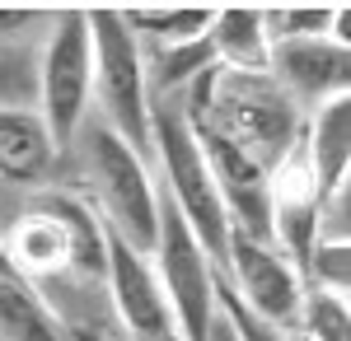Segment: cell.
<instances>
[{"mask_svg": "<svg viewBox=\"0 0 351 341\" xmlns=\"http://www.w3.org/2000/svg\"><path fill=\"white\" fill-rule=\"evenodd\" d=\"M286 341H304V337H286Z\"/></svg>", "mask_w": 351, "mask_h": 341, "instance_id": "19", "label": "cell"}, {"mask_svg": "<svg viewBox=\"0 0 351 341\" xmlns=\"http://www.w3.org/2000/svg\"><path fill=\"white\" fill-rule=\"evenodd\" d=\"M38 94H43V127L56 150L75 145L80 127L89 122L94 103V52H89V14L84 10H61L52 28V42L43 52L38 71Z\"/></svg>", "mask_w": 351, "mask_h": 341, "instance_id": "6", "label": "cell"}, {"mask_svg": "<svg viewBox=\"0 0 351 341\" xmlns=\"http://www.w3.org/2000/svg\"><path fill=\"white\" fill-rule=\"evenodd\" d=\"M0 276H14L10 271V257H5V243H0Z\"/></svg>", "mask_w": 351, "mask_h": 341, "instance_id": "18", "label": "cell"}, {"mask_svg": "<svg viewBox=\"0 0 351 341\" xmlns=\"http://www.w3.org/2000/svg\"><path fill=\"white\" fill-rule=\"evenodd\" d=\"M192 99L183 108V117H197L206 127H216L230 145H239L258 168H267L295 145V136L304 131L295 103L276 89L271 75H243V71H225L211 66L202 79L188 84Z\"/></svg>", "mask_w": 351, "mask_h": 341, "instance_id": "1", "label": "cell"}, {"mask_svg": "<svg viewBox=\"0 0 351 341\" xmlns=\"http://www.w3.org/2000/svg\"><path fill=\"white\" fill-rule=\"evenodd\" d=\"M267 75L276 89L295 103H328L342 99L351 79V47H337L332 38H300V42H276L267 56Z\"/></svg>", "mask_w": 351, "mask_h": 341, "instance_id": "8", "label": "cell"}, {"mask_svg": "<svg viewBox=\"0 0 351 341\" xmlns=\"http://www.w3.org/2000/svg\"><path fill=\"white\" fill-rule=\"evenodd\" d=\"M89 14V52H94V99L104 108V127L141 159H150V75L145 52L122 10H84Z\"/></svg>", "mask_w": 351, "mask_h": 341, "instance_id": "4", "label": "cell"}, {"mask_svg": "<svg viewBox=\"0 0 351 341\" xmlns=\"http://www.w3.org/2000/svg\"><path fill=\"white\" fill-rule=\"evenodd\" d=\"M304 276L314 290H328L337 299H347L351 286V243H314L309 262H304Z\"/></svg>", "mask_w": 351, "mask_h": 341, "instance_id": "17", "label": "cell"}, {"mask_svg": "<svg viewBox=\"0 0 351 341\" xmlns=\"http://www.w3.org/2000/svg\"><path fill=\"white\" fill-rule=\"evenodd\" d=\"M56 168V145L43 117L28 108H0V178L5 183H43Z\"/></svg>", "mask_w": 351, "mask_h": 341, "instance_id": "10", "label": "cell"}, {"mask_svg": "<svg viewBox=\"0 0 351 341\" xmlns=\"http://www.w3.org/2000/svg\"><path fill=\"white\" fill-rule=\"evenodd\" d=\"M150 266H155L160 294L183 341H206L211 323H216V266L164 192H160V238H155Z\"/></svg>", "mask_w": 351, "mask_h": 341, "instance_id": "5", "label": "cell"}, {"mask_svg": "<svg viewBox=\"0 0 351 341\" xmlns=\"http://www.w3.org/2000/svg\"><path fill=\"white\" fill-rule=\"evenodd\" d=\"M295 337L304 341H351V309L347 299L328 294V290H304L295 314Z\"/></svg>", "mask_w": 351, "mask_h": 341, "instance_id": "15", "label": "cell"}, {"mask_svg": "<svg viewBox=\"0 0 351 341\" xmlns=\"http://www.w3.org/2000/svg\"><path fill=\"white\" fill-rule=\"evenodd\" d=\"M84 168L99 197V220L104 229L122 238L136 257L150 262L155 238H160V187L150 183L145 159L132 145H122L104 122H84Z\"/></svg>", "mask_w": 351, "mask_h": 341, "instance_id": "3", "label": "cell"}, {"mask_svg": "<svg viewBox=\"0 0 351 341\" xmlns=\"http://www.w3.org/2000/svg\"><path fill=\"white\" fill-rule=\"evenodd\" d=\"M206 42L216 52V66L243 71V75H267L271 42L263 33V10L258 5H216Z\"/></svg>", "mask_w": 351, "mask_h": 341, "instance_id": "11", "label": "cell"}, {"mask_svg": "<svg viewBox=\"0 0 351 341\" xmlns=\"http://www.w3.org/2000/svg\"><path fill=\"white\" fill-rule=\"evenodd\" d=\"M304 155H309V173L319 187V206L328 197H337L347 187L351 168V94L319 103L314 122L304 127Z\"/></svg>", "mask_w": 351, "mask_h": 341, "instance_id": "9", "label": "cell"}, {"mask_svg": "<svg viewBox=\"0 0 351 341\" xmlns=\"http://www.w3.org/2000/svg\"><path fill=\"white\" fill-rule=\"evenodd\" d=\"M216 66V52L206 38H192V42H178V47H160L155 52V89H178V84H192Z\"/></svg>", "mask_w": 351, "mask_h": 341, "instance_id": "16", "label": "cell"}, {"mask_svg": "<svg viewBox=\"0 0 351 341\" xmlns=\"http://www.w3.org/2000/svg\"><path fill=\"white\" fill-rule=\"evenodd\" d=\"M337 5H267L263 10V33L267 42H300V38H332Z\"/></svg>", "mask_w": 351, "mask_h": 341, "instance_id": "14", "label": "cell"}, {"mask_svg": "<svg viewBox=\"0 0 351 341\" xmlns=\"http://www.w3.org/2000/svg\"><path fill=\"white\" fill-rule=\"evenodd\" d=\"M234 276V294L248 314H258L263 323H271L276 332L295 327L300 314V294L304 281L300 271L281 253L276 243H258V238H243L230 229V253H225V281Z\"/></svg>", "mask_w": 351, "mask_h": 341, "instance_id": "7", "label": "cell"}, {"mask_svg": "<svg viewBox=\"0 0 351 341\" xmlns=\"http://www.w3.org/2000/svg\"><path fill=\"white\" fill-rule=\"evenodd\" d=\"M0 341H61L52 309L24 276H0Z\"/></svg>", "mask_w": 351, "mask_h": 341, "instance_id": "12", "label": "cell"}, {"mask_svg": "<svg viewBox=\"0 0 351 341\" xmlns=\"http://www.w3.org/2000/svg\"><path fill=\"white\" fill-rule=\"evenodd\" d=\"M122 19L136 38H155L160 47H178L192 38H206V28L216 19V5H127Z\"/></svg>", "mask_w": 351, "mask_h": 341, "instance_id": "13", "label": "cell"}, {"mask_svg": "<svg viewBox=\"0 0 351 341\" xmlns=\"http://www.w3.org/2000/svg\"><path fill=\"white\" fill-rule=\"evenodd\" d=\"M150 150L160 155L164 168V197L183 215L192 238L202 243V253L211 257L220 276H225V253H230V215L216 192V178L206 168V159L192 140V127L183 108H150Z\"/></svg>", "mask_w": 351, "mask_h": 341, "instance_id": "2", "label": "cell"}]
</instances>
